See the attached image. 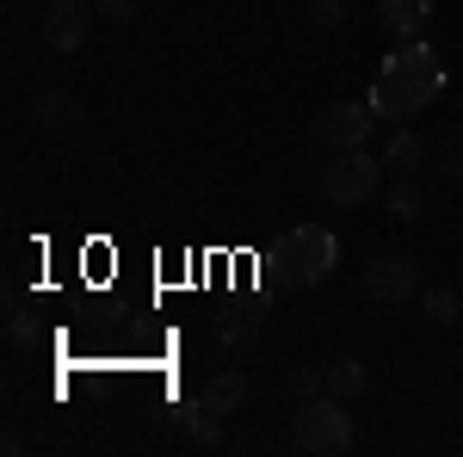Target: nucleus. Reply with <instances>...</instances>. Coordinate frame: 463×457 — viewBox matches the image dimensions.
<instances>
[{"label":"nucleus","mask_w":463,"mask_h":457,"mask_svg":"<svg viewBox=\"0 0 463 457\" xmlns=\"http://www.w3.org/2000/svg\"><path fill=\"white\" fill-rule=\"evenodd\" d=\"M309 19H316V32H340V19H346V0H309Z\"/></svg>","instance_id":"obj_19"},{"label":"nucleus","mask_w":463,"mask_h":457,"mask_svg":"<svg viewBox=\"0 0 463 457\" xmlns=\"http://www.w3.org/2000/svg\"><path fill=\"white\" fill-rule=\"evenodd\" d=\"M93 0H43V13H37V32H43V43L50 50H62V56H74L80 43H87V25H93Z\"/></svg>","instance_id":"obj_6"},{"label":"nucleus","mask_w":463,"mask_h":457,"mask_svg":"<svg viewBox=\"0 0 463 457\" xmlns=\"http://www.w3.org/2000/svg\"><path fill=\"white\" fill-rule=\"evenodd\" d=\"M185 445H192V452H216V445H222V414L198 408V414H192V426H185Z\"/></svg>","instance_id":"obj_17"},{"label":"nucleus","mask_w":463,"mask_h":457,"mask_svg":"<svg viewBox=\"0 0 463 457\" xmlns=\"http://www.w3.org/2000/svg\"><path fill=\"white\" fill-rule=\"evenodd\" d=\"M32 124L43 130V137H74V130L87 124V106H80L74 93H56V87H50V93L32 100Z\"/></svg>","instance_id":"obj_8"},{"label":"nucleus","mask_w":463,"mask_h":457,"mask_svg":"<svg viewBox=\"0 0 463 457\" xmlns=\"http://www.w3.org/2000/svg\"><path fill=\"white\" fill-rule=\"evenodd\" d=\"M290 452H303V457H346L353 452L346 402H340V395H309V402H297V414H290Z\"/></svg>","instance_id":"obj_4"},{"label":"nucleus","mask_w":463,"mask_h":457,"mask_svg":"<svg viewBox=\"0 0 463 457\" xmlns=\"http://www.w3.org/2000/svg\"><path fill=\"white\" fill-rule=\"evenodd\" d=\"M420 316H427L432 328H451V321L463 316V297L451 284H427V290H420Z\"/></svg>","instance_id":"obj_14"},{"label":"nucleus","mask_w":463,"mask_h":457,"mask_svg":"<svg viewBox=\"0 0 463 457\" xmlns=\"http://www.w3.org/2000/svg\"><path fill=\"white\" fill-rule=\"evenodd\" d=\"M383 167H390V179H414L420 167H427V142H420L414 124H402V130L383 142Z\"/></svg>","instance_id":"obj_10"},{"label":"nucleus","mask_w":463,"mask_h":457,"mask_svg":"<svg viewBox=\"0 0 463 457\" xmlns=\"http://www.w3.org/2000/svg\"><path fill=\"white\" fill-rule=\"evenodd\" d=\"M6 340H13V347H32V340H37L32 309H13V316H6Z\"/></svg>","instance_id":"obj_20"},{"label":"nucleus","mask_w":463,"mask_h":457,"mask_svg":"<svg viewBox=\"0 0 463 457\" xmlns=\"http://www.w3.org/2000/svg\"><path fill=\"white\" fill-rule=\"evenodd\" d=\"M248 395H253V384L241 377V371H216L211 384H204V408L229 421V414H241V408H248Z\"/></svg>","instance_id":"obj_11"},{"label":"nucleus","mask_w":463,"mask_h":457,"mask_svg":"<svg viewBox=\"0 0 463 457\" xmlns=\"http://www.w3.org/2000/svg\"><path fill=\"white\" fill-rule=\"evenodd\" d=\"M99 19H137V0H93Z\"/></svg>","instance_id":"obj_21"},{"label":"nucleus","mask_w":463,"mask_h":457,"mask_svg":"<svg viewBox=\"0 0 463 457\" xmlns=\"http://www.w3.org/2000/svg\"><path fill=\"white\" fill-rule=\"evenodd\" d=\"M383 174H390L383 155H371V148H334L327 167H321V198L340 205V211H364V205L383 198Z\"/></svg>","instance_id":"obj_3"},{"label":"nucleus","mask_w":463,"mask_h":457,"mask_svg":"<svg viewBox=\"0 0 463 457\" xmlns=\"http://www.w3.org/2000/svg\"><path fill=\"white\" fill-rule=\"evenodd\" d=\"M364 297L371 303H408V297H420V266L408 253H377L364 266Z\"/></svg>","instance_id":"obj_7"},{"label":"nucleus","mask_w":463,"mask_h":457,"mask_svg":"<svg viewBox=\"0 0 463 457\" xmlns=\"http://www.w3.org/2000/svg\"><path fill=\"white\" fill-rule=\"evenodd\" d=\"M377 19H383V32L395 43H408V37H420L432 25V0H377Z\"/></svg>","instance_id":"obj_9"},{"label":"nucleus","mask_w":463,"mask_h":457,"mask_svg":"<svg viewBox=\"0 0 463 457\" xmlns=\"http://www.w3.org/2000/svg\"><path fill=\"white\" fill-rule=\"evenodd\" d=\"M334 266H340V235L321 229V223H297L272 253V272L285 290H316V284L334 279Z\"/></svg>","instance_id":"obj_2"},{"label":"nucleus","mask_w":463,"mask_h":457,"mask_svg":"<svg viewBox=\"0 0 463 457\" xmlns=\"http://www.w3.org/2000/svg\"><path fill=\"white\" fill-rule=\"evenodd\" d=\"M285 389L297 395V402H309V395H327V371H321V365H290V371H285Z\"/></svg>","instance_id":"obj_18"},{"label":"nucleus","mask_w":463,"mask_h":457,"mask_svg":"<svg viewBox=\"0 0 463 457\" xmlns=\"http://www.w3.org/2000/svg\"><path fill=\"white\" fill-rule=\"evenodd\" d=\"M309 130H316V142L327 155H334V148H364L371 130H377V111H371V100H364V106H321Z\"/></svg>","instance_id":"obj_5"},{"label":"nucleus","mask_w":463,"mask_h":457,"mask_svg":"<svg viewBox=\"0 0 463 457\" xmlns=\"http://www.w3.org/2000/svg\"><path fill=\"white\" fill-rule=\"evenodd\" d=\"M364 389H371V371H364V358H353V352H346V358H334V365H327V395H340V402H358Z\"/></svg>","instance_id":"obj_12"},{"label":"nucleus","mask_w":463,"mask_h":457,"mask_svg":"<svg viewBox=\"0 0 463 457\" xmlns=\"http://www.w3.org/2000/svg\"><path fill=\"white\" fill-rule=\"evenodd\" d=\"M432 179H439V186H463V137L432 148Z\"/></svg>","instance_id":"obj_16"},{"label":"nucleus","mask_w":463,"mask_h":457,"mask_svg":"<svg viewBox=\"0 0 463 457\" xmlns=\"http://www.w3.org/2000/svg\"><path fill=\"white\" fill-rule=\"evenodd\" d=\"M420 205H427V198H420V186H414V179H395L390 192H383V216H395V223H414Z\"/></svg>","instance_id":"obj_15"},{"label":"nucleus","mask_w":463,"mask_h":457,"mask_svg":"<svg viewBox=\"0 0 463 457\" xmlns=\"http://www.w3.org/2000/svg\"><path fill=\"white\" fill-rule=\"evenodd\" d=\"M439 87H445L439 50H432L427 37H408L390 62L377 69V81H371V111L390 118V124H408V118H420L439 100Z\"/></svg>","instance_id":"obj_1"},{"label":"nucleus","mask_w":463,"mask_h":457,"mask_svg":"<svg viewBox=\"0 0 463 457\" xmlns=\"http://www.w3.org/2000/svg\"><path fill=\"white\" fill-rule=\"evenodd\" d=\"M216 334H222L229 347H253V340L266 334V316H260V303H241V309H229V316L216 321Z\"/></svg>","instance_id":"obj_13"}]
</instances>
